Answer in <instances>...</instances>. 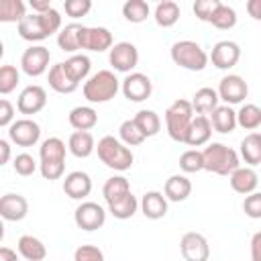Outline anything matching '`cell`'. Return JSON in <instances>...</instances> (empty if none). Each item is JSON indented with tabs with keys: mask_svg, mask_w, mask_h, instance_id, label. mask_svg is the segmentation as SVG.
I'll return each mask as SVG.
<instances>
[{
	"mask_svg": "<svg viewBox=\"0 0 261 261\" xmlns=\"http://www.w3.org/2000/svg\"><path fill=\"white\" fill-rule=\"evenodd\" d=\"M94 151L98 153V159H100L106 167H110V169H114V171H126V169L133 167V161H135L133 151H130L126 145H122V143H120L116 137H112V135L102 137V139L98 141V145H96Z\"/></svg>",
	"mask_w": 261,
	"mask_h": 261,
	"instance_id": "obj_5",
	"label": "cell"
},
{
	"mask_svg": "<svg viewBox=\"0 0 261 261\" xmlns=\"http://www.w3.org/2000/svg\"><path fill=\"white\" fill-rule=\"evenodd\" d=\"M63 10L71 18H82L92 10V0H65Z\"/></svg>",
	"mask_w": 261,
	"mask_h": 261,
	"instance_id": "obj_46",
	"label": "cell"
},
{
	"mask_svg": "<svg viewBox=\"0 0 261 261\" xmlns=\"http://www.w3.org/2000/svg\"><path fill=\"white\" fill-rule=\"evenodd\" d=\"M179 14H181L179 4L173 2V0H163V2H159V4L155 6V10H153L155 22H157L159 27H163V29L173 27V24L179 20Z\"/></svg>",
	"mask_w": 261,
	"mask_h": 261,
	"instance_id": "obj_32",
	"label": "cell"
},
{
	"mask_svg": "<svg viewBox=\"0 0 261 261\" xmlns=\"http://www.w3.org/2000/svg\"><path fill=\"white\" fill-rule=\"evenodd\" d=\"M2 57H4V43L0 41V59H2Z\"/></svg>",
	"mask_w": 261,
	"mask_h": 261,
	"instance_id": "obj_56",
	"label": "cell"
},
{
	"mask_svg": "<svg viewBox=\"0 0 261 261\" xmlns=\"http://www.w3.org/2000/svg\"><path fill=\"white\" fill-rule=\"evenodd\" d=\"M51 8V2L49 0H31V10L35 12V14H43V12H47Z\"/></svg>",
	"mask_w": 261,
	"mask_h": 261,
	"instance_id": "obj_52",
	"label": "cell"
},
{
	"mask_svg": "<svg viewBox=\"0 0 261 261\" xmlns=\"http://www.w3.org/2000/svg\"><path fill=\"white\" fill-rule=\"evenodd\" d=\"M239 59H241V47L228 39L218 41L208 55V61H212L216 69H230L239 63Z\"/></svg>",
	"mask_w": 261,
	"mask_h": 261,
	"instance_id": "obj_17",
	"label": "cell"
},
{
	"mask_svg": "<svg viewBox=\"0 0 261 261\" xmlns=\"http://www.w3.org/2000/svg\"><path fill=\"white\" fill-rule=\"evenodd\" d=\"M210 24L216 27V29H220V31L232 29V27L237 24V10H234L232 6L220 2L218 8H216V12H214L212 18H210Z\"/></svg>",
	"mask_w": 261,
	"mask_h": 261,
	"instance_id": "obj_40",
	"label": "cell"
},
{
	"mask_svg": "<svg viewBox=\"0 0 261 261\" xmlns=\"http://www.w3.org/2000/svg\"><path fill=\"white\" fill-rule=\"evenodd\" d=\"M218 94H216V90L214 88H200V90H196V94L192 96V100H190V104H192V110L196 112V114H200V116H208L216 106H218Z\"/></svg>",
	"mask_w": 261,
	"mask_h": 261,
	"instance_id": "obj_28",
	"label": "cell"
},
{
	"mask_svg": "<svg viewBox=\"0 0 261 261\" xmlns=\"http://www.w3.org/2000/svg\"><path fill=\"white\" fill-rule=\"evenodd\" d=\"M73 261H104V253L96 245H80L73 253Z\"/></svg>",
	"mask_w": 261,
	"mask_h": 261,
	"instance_id": "obj_47",
	"label": "cell"
},
{
	"mask_svg": "<svg viewBox=\"0 0 261 261\" xmlns=\"http://www.w3.org/2000/svg\"><path fill=\"white\" fill-rule=\"evenodd\" d=\"M112 45H114V39H112V33L106 27H82V31H80V49L102 53V51H110Z\"/></svg>",
	"mask_w": 261,
	"mask_h": 261,
	"instance_id": "obj_13",
	"label": "cell"
},
{
	"mask_svg": "<svg viewBox=\"0 0 261 261\" xmlns=\"http://www.w3.org/2000/svg\"><path fill=\"white\" fill-rule=\"evenodd\" d=\"M67 120L75 130H92L98 124V112L92 106H75L69 110Z\"/></svg>",
	"mask_w": 261,
	"mask_h": 261,
	"instance_id": "obj_29",
	"label": "cell"
},
{
	"mask_svg": "<svg viewBox=\"0 0 261 261\" xmlns=\"http://www.w3.org/2000/svg\"><path fill=\"white\" fill-rule=\"evenodd\" d=\"M12 167H14V173H18L22 177H29V175H33L37 171V161L29 153H18L12 159Z\"/></svg>",
	"mask_w": 261,
	"mask_h": 261,
	"instance_id": "obj_44",
	"label": "cell"
},
{
	"mask_svg": "<svg viewBox=\"0 0 261 261\" xmlns=\"http://www.w3.org/2000/svg\"><path fill=\"white\" fill-rule=\"evenodd\" d=\"M228 184L230 188L237 192V194H243V196H249L253 192H257V186H259V175L253 167H237L230 175H228Z\"/></svg>",
	"mask_w": 261,
	"mask_h": 261,
	"instance_id": "obj_20",
	"label": "cell"
},
{
	"mask_svg": "<svg viewBox=\"0 0 261 261\" xmlns=\"http://www.w3.org/2000/svg\"><path fill=\"white\" fill-rule=\"evenodd\" d=\"M12 157V149H10V143L6 139H0V167L6 165Z\"/></svg>",
	"mask_w": 261,
	"mask_h": 261,
	"instance_id": "obj_51",
	"label": "cell"
},
{
	"mask_svg": "<svg viewBox=\"0 0 261 261\" xmlns=\"http://www.w3.org/2000/svg\"><path fill=\"white\" fill-rule=\"evenodd\" d=\"M151 8L145 0H126L122 4V16L133 22V24H139V22H145L147 16H149Z\"/></svg>",
	"mask_w": 261,
	"mask_h": 261,
	"instance_id": "obj_38",
	"label": "cell"
},
{
	"mask_svg": "<svg viewBox=\"0 0 261 261\" xmlns=\"http://www.w3.org/2000/svg\"><path fill=\"white\" fill-rule=\"evenodd\" d=\"M251 261H261V232H255L251 239Z\"/></svg>",
	"mask_w": 261,
	"mask_h": 261,
	"instance_id": "obj_50",
	"label": "cell"
},
{
	"mask_svg": "<svg viewBox=\"0 0 261 261\" xmlns=\"http://www.w3.org/2000/svg\"><path fill=\"white\" fill-rule=\"evenodd\" d=\"M12 122H14V106L10 100L0 98V128L10 126Z\"/></svg>",
	"mask_w": 261,
	"mask_h": 261,
	"instance_id": "obj_49",
	"label": "cell"
},
{
	"mask_svg": "<svg viewBox=\"0 0 261 261\" xmlns=\"http://www.w3.org/2000/svg\"><path fill=\"white\" fill-rule=\"evenodd\" d=\"M120 90V80L114 75V71L110 69H100L94 75H90L84 82V98L90 104H104L110 102Z\"/></svg>",
	"mask_w": 261,
	"mask_h": 261,
	"instance_id": "obj_4",
	"label": "cell"
},
{
	"mask_svg": "<svg viewBox=\"0 0 261 261\" xmlns=\"http://www.w3.org/2000/svg\"><path fill=\"white\" fill-rule=\"evenodd\" d=\"M208 120H210V126L212 130L220 133V135H228L237 128V114L232 110V106H226V104H218L210 114H208Z\"/></svg>",
	"mask_w": 261,
	"mask_h": 261,
	"instance_id": "obj_24",
	"label": "cell"
},
{
	"mask_svg": "<svg viewBox=\"0 0 261 261\" xmlns=\"http://www.w3.org/2000/svg\"><path fill=\"white\" fill-rule=\"evenodd\" d=\"M94 149H96V141L90 130H73L67 139V151L77 159L90 157Z\"/></svg>",
	"mask_w": 261,
	"mask_h": 261,
	"instance_id": "obj_26",
	"label": "cell"
},
{
	"mask_svg": "<svg viewBox=\"0 0 261 261\" xmlns=\"http://www.w3.org/2000/svg\"><path fill=\"white\" fill-rule=\"evenodd\" d=\"M27 14L22 0H0V22H16Z\"/></svg>",
	"mask_w": 261,
	"mask_h": 261,
	"instance_id": "obj_39",
	"label": "cell"
},
{
	"mask_svg": "<svg viewBox=\"0 0 261 261\" xmlns=\"http://www.w3.org/2000/svg\"><path fill=\"white\" fill-rule=\"evenodd\" d=\"M210 135H212V126H210V120L208 116H200L196 114L190 122V128L186 133V145L190 147H202V145H208L210 143Z\"/></svg>",
	"mask_w": 261,
	"mask_h": 261,
	"instance_id": "obj_22",
	"label": "cell"
},
{
	"mask_svg": "<svg viewBox=\"0 0 261 261\" xmlns=\"http://www.w3.org/2000/svg\"><path fill=\"white\" fill-rule=\"evenodd\" d=\"M63 192L71 200H86L92 192V177L86 171H69L63 179Z\"/></svg>",
	"mask_w": 261,
	"mask_h": 261,
	"instance_id": "obj_19",
	"label": "cell"
},
{
	"mask_svg": "<svg viewBox=\"0 0 261 261\" xmlns=\"http://www.w3.org/2000/svg\"><path fill=\"white\" fill-rule=\"evenodd\" d=\"M139 208L143 212L145 218L149 220H159L167 214V200L163 196V192H157V190H151V192H145L141 202H139Z\"/></svg>",
	"mask_w": 261,
	"mask_h": 261,
	"instance_id": "obj_21",
	"label": "cell"
},
{
	"mask_svg": "<svg viewBox=\"0 0 261 261\" xmlns=\"http://www.w3.org/2000/svg\"><path fill=\"white\" fill-rule=\"evenodd\" d=\"M20 82V71L16 65H0V94H12Z\"/></svg>",
	"mask_w": 261,
	"mask_h": 261,
	"instance_id": "obj_42",
	"label": "cell"
},
{
	"mask_svg": "<svg viewBox=\"0 0 261 261\" xmlns=\"http://www.w3.org/2000/svg\"><path fill=\"white\" fill-rule=\"evenodd\" d=\"M243 212L253 218V220H259L261 218V194L259 192H253L249 196H245L243 200Z\"/></svg>",
	"mask_w": 261,
	"mask_h": 261,
	"instance_id": "obj_48",
	"label": "cell"
},
{
	"mask_svg": "<svg viewBox=\"0 0 261 261\" xmlns=\"http://www.w3.org/2000/svg\"><path fill=\"white\" fill-rule=\"evenodd\" d=\"M0 261H18V255L10 247H0Z\"/></svg>",
	"mask_w": 261,
	"mask_h": 261,
	"instance_id": "obj_54",
	"label": "cell"
},
{
	"mask_svg": "<svg viewBox=\"0 0 261 261\" xmlns=\"http://www.w3.org/2000/svg\"><path fill=\"white\" fill-rule=\"evenodd\" d=\"M247 10L255 20H259L261 18V0H249L247 2Z\"/></svg>",
	"mask_w": 261,
	"mask_h": 261,
	"instance_id": "obj_53",
	"label": "cell"
},
{
	"mask_svg": "<svg viewBox=\"0 0 261 261\" xmlns=\"http://www.w3.org/2000/svg\"><path fill=\"white\" fill-rule=\"evenodd\" d=\"M16 251L27 261H43L47 257V247L43 245L41 239H37L33 234H22L16 243Z\"/></svg>",
	"mask_w": 261,
	"mask_h": 261,
	"instance_id": "obj_27",
	"label": "cell"
},
{
	"mask_svg": "<svg viewBox=\"0 0 261 261\" xmlns=\"http://www.w3.org/2000/svg\"><path fill=\"white\" fill-rule=\"evenodd\" d=\"M65 155L67 147L59 137H49L41 143L39 149V171L45 179H59L65 171Z\"/></svg>",
	"mask_w": 261,
	"mask_h": 261,
	"instance_id": "obj_2",
	"label": "cell"
},
{
	"mask_svg": "<svg viewBox=\"0 0 261 261\" xmlns=\"http://www.w3.org/2000/svg\"><path fill=\"white\" fill-rule=\"evenodd\" d=\"M73 222L77 228L86 230V232H92V230H98L104 226L106 222V210L98 204V202H82L75 212H73Z\"/></svg>",
	"mask_w": 261,
	"mask_h": 261,
	"instance_id": "obj_8",
	"label": "cell"
},
{
	"mask_svg": "<svg viewBox=\"0 0 261 261\" xmlns=\"http://www.w3.org/2000/svg\"><path fill=\"white\" fill-rule=\"evenodd\" d=\"M2 239H4V220L0 218V243H2Z\"/></svg>",
	"mask_w": 261,
	"mask_h": 261,
	"instance_id": "obj_55",
	"label": "cell"
},
{
	"mask_svg": "<svg viewBox=\"0 0 261 261\" xmlns=\"http://www.w3.org/2000/svg\"><path fill=\"white\" fill-rule=\"evenodd\" d=\"M18 35L20 39L29 41V43H37V41H45L47 37H51L53 33L61 31V14L59 10H55L53 6L43 12V14H24L18 20Z\"/></svg>",
	"mask_w": 261,
	"mask_h": 261,
	"instance_id": "obj_1",
	"label": "cell"
},
{
	"mask_svg": "<svg viewBox=\"0 0 261 261\" xmlns=\"http://www.w3.org/2000/svg\"><path fill=\"white\" fill-rule=\"evenodd\" d=\"M108 61H110L114 71L130 73L139 63V49L128 41L114 43L108 51Z\"/></svg>",
	"mask_w": 261,
	"mask_h": 261,
	"instance_id": "obj_9",
	"label": "cell"
},
{
	"mask_svg": "<svg viewBox=\"0 0 261 261\" xmlns=\"http://www.w3.org/2000/svg\"><path fill=\"white\" fill-rule=\"evenodd\" d=\"M237 114V126L245 130H257L261 126V108L257 104H243Z\"/></svg>",
	"mask_w": 261,
	"mask_h": 261,
	"instance_id": "obj_37",
	"label": "cell"
},
{
	"mask_svg": "<svg viewBox=\"0 0 261 261\" xmlns=\"http://www.w3.org/2000/svg\"><path fill=\"white\" fill-rule=\"evenodd\" d=\"M202 165L210 173L228 177L241 165V157L232 147L224 143H208L202 149Z\"/></svg>",
	"mask_w": 261,
	"mask_h": 261,
	"instance_id": "obj_3",
	"label": "cell"
},
{
	"mask_svg": "<svg viewBox=\"0 0 261 261\" xmlns=\"http://www.w3.org/2000/svg\"><path fill=\"white\" fill-rule=\"evenodd\" d=\"M169 55L175 65L188 71H202L208 65V53L196 41H190V39L175 41L169 49Z\"/></svg>",
	"mask_w": 261,
	"mask_h": 261,
	"instance_id": "obj_6",
	"label": "cell"
},
{
	"mask_svg": "<svg viewBox=\"0 0 261 261\" xmlns=\"http://www.w3.org/2000/svg\"><path fill=\"white\" fill-rule=\"evenodd\" d=\"M128 192H130V184L124 175H112L102 186V196H104L106 204H112V202L124 198Z\"/></svg>",
	"mask_w": 261,
	"mask_h": 261,
	"instance_id": "obj_35",
	"label": "cell"
},
{
	"mask_svg": "<svg viewBox=\"0 0 261 261\" xmlns=\"http://www.w3.org/2000/svg\"><path fill=\"white\" fill-rule=\"evenodd\" d=\"M241 157L245 159L247 167H255L261 163V135L249 133L241 141Z\"/></svg>",
	"mask_w": 261,
	"mask_h": 261,
	"instance_id": "obj_34",
	"label": "cell"
},
{
	"mask_svg": "<svg viewBox=\"0 0 261 261\" xmlns=\"http://www.w3.org/2000/svg\"><path fill=\"white\" fill-rule=\"evenodd\" d=\"M179 253L186 261H208L210 259V245L208 239L200 232H186L179 241Z\"/></svg>",
	"mask_w": 261,
	"mask_h": 261,
	"instance_id": "obj_15",
	"label": "cell"
},
{
	"mask_svg": "<svg viewBox=\"0 0 261 261\" xmlns=\"http://www.w3.org/2000/svg\"><path fill=\"white\" fill-rule=\"evenodd\" d=\"M49 61H51V53L47 47L31 45L29 49H24V53L20 57V69L29 77H39L49 69Z\"/></svg>",
	"mask_w": 261,
	"mask_h": 261,
	"instance_id": "obj_11",
	"label": "cell"
},
{
	"mask_svg": "<svg viewBox=\"0 0 261 261\" xmlns=\"http://www.w3.org/2000/svg\"><path fill=\"white\" fill-rule=\"evenodd\" d=\"M118 141L122 143V145H126L128 149L130 147H137V145H141L143 141H145V137H143V133L137 128V124L133 122V118H128V120H124L120 126H118Z\"/></svg>",
	"mask_w": 261,
	"mask_h": 261,
	"instance_id": "obj_41",
	"label": "cell"
},
{
	"mask_svg": "<svg viewBox=\"0 0 261 261\" xmlns=\"http://www.w3.org/2000/svg\"><path fill=\"white\" fill-rule=\"evenodd\" d=\"M179 169L184 173H198L204 169L202 165V151L198 149H188L179 155Z\"/></svg>",
	"mask_w": 261,
	"mask_h": 261,
	"instance_id": "obj_43",
	"label": "cell"
},
{
	"mask_svg": "<svg viewBox=\"0 0 261 261\" xmlns=\"http://www.w3.org/2000/svg\"><path fill=\"white\" fill-rule=\"evenodd\" d=\"M8 139L18 147H33L41 139V126L33 118H18L8 126Z\"/></svg>",
	"mask_w": 261,
	"mask_h": 261,
	"instance_id": "obj_14",
	"label": "cell"
},
{
	"mask_svg": "<svg viewBox=\"0 0 261 261\" xmlns=\"http://www.w3.org/2000/svg\"><path fill=\"white\" fill-rule=\"evenodd\" d=\"M61 63H63V69H65V73L69 75V80H71L73 84H77V86H80V82H86V80H88L90 69H92V61H90V57L84 55V53L69 55V57H67L65 61H61Z\"/></svg>",
	"mask_w": 261,
	"mask_h": 261,
	"instance_id": "obj_25",
	"label": "cell"
},
{
	"mask_svg": "<svg viewBox=\"0 0 261 261\" xmlns=\"http://www.w3.org/2000/svg\"><path fill=\"white\" fill-rule=\"evenodd\" d=\"M163 118H165V128H167L169 139H173L175 143H184L186 141V133L190 128V122L194 118V110H192L190 100L177 98L165 110Z\"/></svg>",
	"mask_w": 261,
	"mask_h": 261,
	"instance_id": "obj_7",
	"label": "cell"
},
{
	"mask_svg": "<svg viewBox=\"0 0 261 261\" xmlns=\"http://www.w3.org/2000/svg\"><path fill=\"white\" fill-rule=\"evenodd\" d=\"M47 106V92L43 86H37V84H31L27 88H22V92L18 94V100H16V110L20 114H37L41 112L43 108Z\"/></svg>",
	"mask_w": 261,
	"mask_h": 261,
	"instance_id": "obj_16",
	"label": "cell"
},
{
	"mask_svg": "<svg viewBox=\"0 0 261 261\" xmlns=\"http://www.w3.org/2000/svg\"><path fill=\"white\" fill-rule=\"evenodd\" d=\"M47 82H49V88L57 94H71L77 90V84H73L69 80V75L65 73L63 69V63H55L49 67L47 71Z\"/></svg>",
	"mask_w": 261,
	"mask_h": 261,
	"instance_id": "obj_30",
	"label": "cell"
},
{
	"mask_svg": "<svg viewBox=\"0 0 261 261\" xmlns=\"http://www.w3.org/2000/svg\"><path fill=\"white\" fill-rule=\"evenodd\" d=\"M27 214H29V202L22 194L8 192V194L0 196V218L2 220L18 222V220L27 218Z\"/></svg>",
	"mask_w": 261,
	"mask_h": 261,
	"instance_id": "obj_18",
	"label": "cell"
},
{
	"mask_svg": "<svg viewBox=\"0 0 261 261\" xmlns=\"http://www.w3.org/2000/svg\"><path fill=\"white\" fill-rule=\"evenodd\" d=\"M84 24L80 22H69L65 27H61V31L57 33V45L61 51L75 55L80 51V31Z\"/></svg>",
	"mask_w": 261,
	"mask_h": 261,
	"instance_id": "obj_31",
	"label": "cell"
},
{
	"mask_svg": "<svg viewBox=\"0 0 261 261\" xmlns=\"http://www.w3.org/2000/svg\"><path fill=\"white\" fill-rule=\"evenodd\" d=\"M133 122L137 124V128L143 133V137L145 139H149V137H155V135H159V130H161V118H159V114L155 112V110H139L135 116H133Z\"/></svg>",
	"mask_w": 261,
	"mask_h": 261,
	"instance_id": "obj_33",
	"label": "cell"
},
{
	"mask_svg": "<svg viewBox=\"0 0 261 261\" xmlns=\"http://www.w3.org/2000/svg\"><path fill=\"white\" fill-rule=\"evenodd\" d=\"M218 4H220V0H196L194 6H192V10H194V14L198 16V20L210 22V18H212V14L216 12Z\"/></svg>",
	"mask_w": 261,
	"mask_h": 261,
	"instance_id": "obj_45",
	"label": "cell"
},
{
	"mask_svg": "<svg viewBox=\"0 0 261 261\" xmlns=\"http://www.w3.org/2000/svg\"><path fill=\"white\" fill-rule=\"evenodd\" d=\"M137 210H139V200H137V196H135L133 192H128L124 198H120V200L108 204V212H110L114 218H118V220H128V218H133Z\"/></svg>",
	"mask_w": 261,
	"mask_h": 261,
	"instance_id": "obj_36",
	"label": "cell"
},
{
	"mask_svg": "<svg viewBox=\"0 0 261 261\" xmlns=\"http://www.w3.org/2000/svg\"><path fill=\"white\" fill-rule=\"evenodd\" d=\"M216 94H218V100H222L226 106H234V104H241L249 96V86L241 75L228 73L220 80Z\"/></svg>",
	"mask_w": 261,
	"mask_h": 261,
	"instance_id": "obj_12",
	"label": "cell"
},
{
	"mask_svg": "<svg viewBox=\"0 0 261 261\" xmlns=\"http://www.w3.org/2000/svg\"><path fill=\"white\" fill-rule=\"evenodd\" d=\"M192 194V181L184 173L169 175L163 186V196L167 202H184Z\"/></svg>",
	"mask_w": 261,
	"mask_h": 261,
	"instance_id": "obj_23",
	"label": "cell"
},
{
	"mask_svg": "<svg viewBox=\"0 0 261 261\" xmlns=\"http://www.w3.org/2000/svg\"><path fill=\"white\" fill-rule=\"evenodd\" d=\"M120 90L128 102H145L153 92V82L141 71H130L120 82Z\"/></svg>",
	"mask_w": 261,
	"mask_h": 261,
	"instance_id": "obj_10",
	"label": "cell"
}]
</instances>
